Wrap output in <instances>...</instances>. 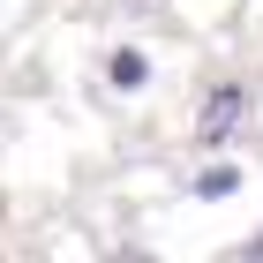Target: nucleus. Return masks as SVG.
Listing matches in <instances>:
<instances>
[{"instance_id":"1","label":"nucleus","mask_w":263,"mask_h":263,"mask_svg":"<svg viewBox=\"0 0 263 263\" xmlns=\"http://www.w3.org/2000/svg\"><path fill=\"white\" fill-rule=\"evenodd\" d=\"M233 121H241V90H218V98L203 105V136H226Z\"/></svg>"}]
</instances>
